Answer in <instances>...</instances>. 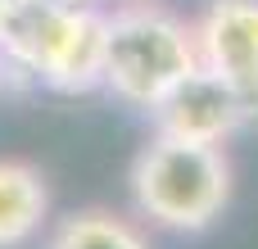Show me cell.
I'll return each instance as SVG.
<instances>
[{
    "instance_id": "cell-6",
    "label": "cell",
    "mask_w": 258,
    "mask_h": 249,
    "mask_svg": "<svg viewBox=\"0 0 258 249\" xmlns=\"http://www.w3.org/2000/svg\"><path fill=\"white\" fill-rule=\"evenodd\" d=\"M50 213L45 177L23 159H0V249H23L36 240Z\"/></svg>"
},
{
    "instance_id": "cell-9",
    "label": "cell",
    "mask_w": 258,
    "mask_h": 249,
    "mask_svg": "<svg viewBox=\"0 0 258 249\" xmlns=\"http://www.w3.org/2000/svg\"><path fill=\"white\" fill-rule=\"evenodd\" d=\"M5 86H9V82H5V68H0V91H5Z\"/></svg>"
},
{
    "instance_id": "cell-4",
    "label": "cell",
    "mask_w": 258,
    "mask_h": 249,
    "mask_svg": "<svg viewBox=\"0 0 258 249\" xmlns=\"http://www.w3.org/2000/svg\"><path fill=\"white\" fill-rule=\"evenodd\" d=\"M200 64L218 73L245 104L249 122L258 118V0H209L195 23Z\"/></svg>"
},
{
    "instance_id": "cell-10",
    "label": "cell",
    "mask_w": 258,
    "mask_h": 249,
    "mask_svg": "<svg viewBox=\"0 0 258 249\" xmlns=\"http://www.w3.org/2000/svg\"><path fill=\"white\" fill-rule=\"evenodd\" d=\"M0 5H18V0H0Z\"/></svg>"
},
{
    "instance_id": "cell-8",
    "label": "cell",
    "mask_w": 258,
    "mask_h": 249,
    "mask_svg": "<svg viewBox=\"0 0 258 249\" xmlns=\"http://www.w3.org/2000/svg\"><path fill=\"white\" fill-rule=\"evenodd\" d=\"M5 18H9V5H0V36H5Z\"/></svg>"
},
{
    "instance_id": "cell-7",
    "label": "cell",
    "mask_w": 258,
    "mask_h": 249,
    "mask_svg": "<svg viewBox=\"0 0 258 249\" xmlns=\"http://www.w3.org/2000/svg\"><path fill=\"white\" fill-rule=\"evenodd\" d=\"M50 249H150V240L141 236L136 222L104 213V209H86V213H73L54 231Z\"/></svg>"
},
{
    "instance_id": "cell-5",
    "label": "cell",
    "mask_w": 258,
    "mask_h": 249,
    "mask_svg": "<svg viewBox=\"0 0 258 249\" xmlns=\"http://www.w3.org/2000/svg\"><path fill=\"white\" fill-rule=\"evenodd\" d=\"M150 118H154V127H159L163 136L200 141V145H222L227 136H236V132L249 122L240 95H236L218 73H209L204 64H200L190 77H181V82L150 109Z\"/></svg>"
},
{
    "instance_id": "cell-2",
    "label": "cell",
    "mask_w": 258,
    "mask_h": 249,
    "mask_svg": "<svg viewBox=\"0 0 258 249\" xmlns=\"http://www.w3.org/2000/svg\"><path fill=\"white\" fill-rule=\"evenodd\" d=\"M200 68L195 23L154 0H127L104 14V82L113 100L150 113L181 77Z\"/></svg>"
},
{
    "instance_id": "cell-1",
    "label": "cell",
    "mask_w": 258,
    "mask_h": 249,
    "mask_svg": "<svg viewBox=\"0 0 258 249\" xmlns=\"http://www.w3.org/2000/svg\"><path fill=\"white\" fill-rule=\"evenodd\" d=\"M0 68L9 86H45L82 95L104 82V9L63 0L9 5L0 36Z\"/></svg>"
},
{
    "instance_id": "cell-3",
    "label": "cell",
    "mask_w": 258,
    "mask_h": 249,
    "mask_svg": "<svg viewBox=\"0 0 258 249\" xmlns=\"http://www.w3.org/2000/svg\"><path fill=\"white\" fill-rule=\"evenodd\" d=\"M132 200L150 222L168 231H204L231 200V163L222 145L154 132V141L132 163Z\"/></svg>"
}]
</instances>
